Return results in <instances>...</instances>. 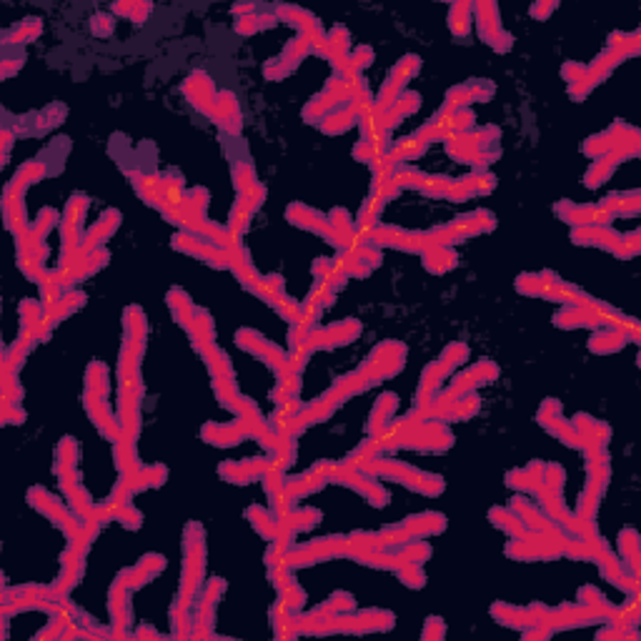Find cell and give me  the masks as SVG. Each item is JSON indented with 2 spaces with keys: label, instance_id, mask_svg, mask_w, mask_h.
Here are the masks:
<instances>
[{
  "label": "cell",
  "instance_id": "6da1fadb",
  "mask_svg": "<svg viewBox=\"0 0 641 641\" xmlns=\"http://www.w3.org/2000/svg\"><path fill=\"white\" fill-rule=\"evenodd\" d=\"M111 30H113V20L108 15H96L93 18V33L96 35H111Z\"/></svg>",
  "mask_w": 641,
  "mask_h": 641
},
{
  "label": "cell",
  "instance_id": "7a4b0ae2",
  "mask_svg": "<svg viewBox=\"0 0 641 641\" xmlns=\"http://www.w3.org/2000/svg\"><path fill=\"white\" fill-rule=\"evenodd\" d=\"M493 175H479V178H473V188L479 191V193H488L491 188H493Z\"/></svg>",
  "mask_w": 641,
  "mask_h": 641
}]
</instances>
